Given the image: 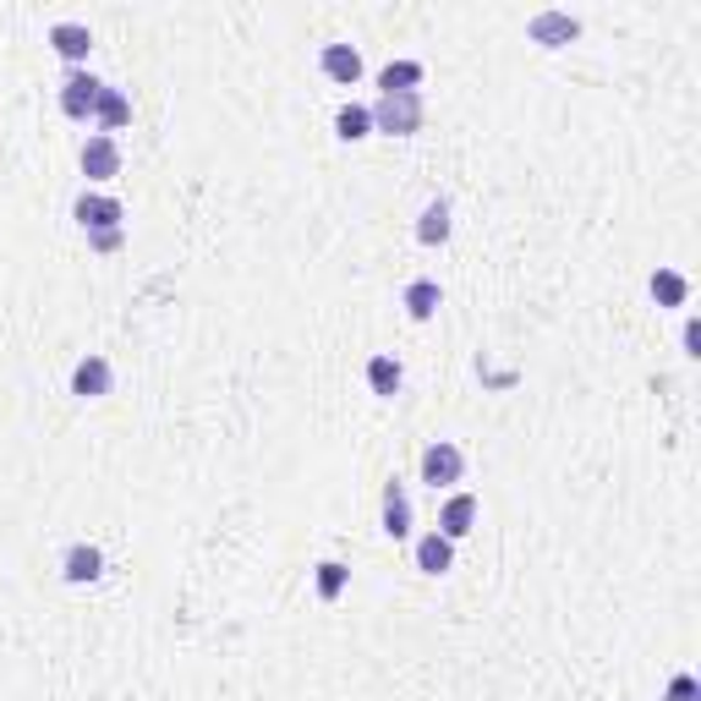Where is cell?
I'll list each match as a JSON object with an SVG mask.
<instances>
[{"mask_svg": "<svg viewBox=\"0 0 701 701\" xmlns=\"http://www.w3.org/2000/svg\"><path fill=\"white\" fill-rule=\"evenodd\" d=\"M367 110H373V132H389V137H411L428 121L423 93H378V104H367Z\"/></svg>", "mask_w": 701, "mask_h": 701, "instance_id": "cell-1", "label": "cell"}, {"mask_svg": "<svg viewBox=\"0 0 701 701\" xmlns=\"http://www.w3.org/2000/svg\"><path fill=\"white\" fill-rule=\"evenodd\" d=\"M416 472H423L428 488H455V483L466 477V450H461L455 439H434V445L423 450V466H416Z\"/></svg>", "mask_w": 701, "mask_h": 701, "instance_id": "cell-2", "label": "cell"}, {"mask_svg": "<svg viewBox=\"0 0 701 701\" xmlns=\"http://www.w3.org/2000/svg\"><path fill=\"white\" fill-rule=\"evenodd\" d=\"M72 220H77L88 236H99V230H126V203L110 198V192H77Z\"/></svg>", "mask_w": 701, "mask_h": 701, "instance_id": "cell-3", "label": "cell"}, {"mask_svg": "<svg viewBox=\"0 0 701 701\" xmlns=\"http://www.w3.org/2000/svg\"><path fill=\"white\" fill-rule=\"evenodd\" d=\"M99 77L93 72H83V66H72L66 77H61V115H72V121H88L93 115V104H99Z\"/></svg>", "mask_w": 701, "mask_h": 701, "instance_id": "cell-4", "label": "cell"}, {"mask_svg": "<svg viewBox=\"0 0 701 701\" xmlns=\"http://www.w3.org/2000/svg\"><path fill=\"white\" fill-rule=\"evenodd\" d=\"M77 165H83L88 181H115L121 176V143H115V137H104V132H93L88 143H83V154H77Z\"/></svg>", "mask_w": 701, "mask_h": 701, "instance_id": "cell-5", "label": "cell"}, {"mask_svg": "<svg viewBox=\"0 0 701 701\" xmlns=\"http://www.w3.org/2000/svg\"><path fill=\"white\" fill-rule=\"evenodd\" d=\"M110 389H115V367H110V356H99V351L77 356V367H72V395H83V400H104Z\"/></svg>", "mask_w": 701, "mask_h": 701, "instance_id": "cell-6", "label": "cell"}, {"mask_svg": "<svg viewBox=\"0 0 701 701\" xmlns=\"http://www.w3.org/2000/svg\"><path fill=\"white\" fill-rule=\"evenodd\" d=\"M526 34H531V45H542V50H559V45L581 39V17H571V12H537V17L526 23Z\"/></svg>", "mask_w": 701, "mask_h": 701, "instance_id": "cell-7", "label": "cell"}, {"mask_svg": "<svg viewBox=\"0 0 701 701\" xmlns=\"http://www.w3.org/2000/svg\"><path fill=\"white\" fill-rule=\"evenodd\" d=\"M477 515H483L477 493H450V499H445V510H439V526H434V531H445L450 542H461V537H472Z\"/></svg>", "mask_w": 701, "mask_h": 701, "instance_id": "cell-8", "label": "cell"}, {"mask_svg": "<svg viewBox=\"0 0 701 701\" xmlns=\"http://www.w3.org/2000/svg\"><path fill=\"white\" fill-rule=\"evenodd\" d=\"M411 559H416V571H423V576H445V571H455V542L445 531H423L416 548H411Z\"/></svg>", "mask_w": 701, "mask_h": 701, "instance_id": "cell-9", "label": "cell"}, {"mask_svg": "<svg viewBox=\"0 0 701 701\" xmlns=\"http://www.w3.org/2000/svg\"><path fill=\"white\" fill-rule=\"evenodd\" d=\"M61 576H66L72 587L99 581V576H104V548H99V542H72L66 559H61Z\"/></svg>", "mask_w": 701, "mask_h": 701, "instance_id": "cell-10", "label": "cell"}, {"mask_svg": "<svg viewBox=\"0 0 701 701\" xmlns=\"http://www.w3.org/2000/svg\"><path fill=\"white\" fill-rule=\"evenodd\" d=\"M50 50L61 55V61H72V66H83L88 61V50H93V34H88V23H55L50 28Z\"/></svg>", "mask_w": 701, "mask_h": 701, "instance_id": "cell-11", "label": "cell"}, {"mask_svg": "<svg viewBox=\"0 0 701 701\" xmlns=\"http://www.w3.org/2000/svg\"><path fill=\"white\" fill-rule=\"evenodd\" d=\"M318 72H324L329 83H346V88H351V83L362 77V55H356V45H340V39H335V45H324V50H318Z\"/></svg>", "mask_w": 701, "mask_h": 701, "instance_id": "cell-12", "label": "cell"}, {"mask_svg": "<svg viewBox=\"0 0 701 701\" xmlns=\"http://www.w3.org/2000/svg\"><path fill=\"white\" fill-rule=\"evenodd\" d=\"M400 308H405L416 324H428V318L445 308V286H439V279H411V286L400 291Z\"/></svg>", "mask_w": 701, "mask_h": 701, "instance_id": "cell-13", "label": "cell"}, {"mask_svg": "<svg viewBox=\"0 0 701 701\" xmlns=\"http://www.w3.org/2000/svg\"><path fill=\"white\" fill-rule=\"evenodd\" d=\"M647 291H652L658 308H685V302H690V279H685L679 268H652Z\"/></svg>", "mask_w": 701, "mask_h": 701, "instance_id": "cell-14", "label": "cell"}, {"mask_svg": "<svg viewBox=\"0 0 701 701\" xmlns=\"http://www.w3.org/2000/svg\"><path fill=\"white\" fill-rule=\"evenodd\" d=\"M93 121L104 126V137H110V132H121V126L132 121V99H126L115 83H104V88H99V104H93Z\"/></svg>", "mask_w": 701, "mask_h": 701, "instance_id": "cell-15", "label": "cell"}, {"mask_svg": "<svg viewBox=\"0 0 701 701\" xmlns=\"http://www.w3.org/2000/svg\"><path fill=\"white\" fill-rule=\"evenodd\" d=\"M400 384H405V367H400V362H395L389 351L367 356V389H373V395L395 400V395H400Z\"/></svg>", "mask_w": 701, "mask_h": 701, "instance_id": "cell-16", "label": "cell"}, {"mask_svg": "<svg viewBox=\"0 0 701 701\" xmlns=\"http://www.w3.org/2000/svg\"><path fill=\"white\" fill-rule=\"evenodd\" d=\"M384 531L400 542L411 537V499H405V483H384Z\"/></svg>", "mask_w": 701, "mask_h": 701, "instance_id": "cell-17", "label": "cell"}, {"mask_svg": "<svg viewBox=\"0 0 701 701\" xmlns=\"http://www.w3.org/2000/svg\"><path fill=\"white\" fill-rule=\"evenodd\" d=\"M450 230H455L450 203H445V198H434V203L423 209V220H416V241H423V247H445V241H450Z\"/></svg>", "mask_w": 701, "mask_h": 701, "instance_id": "cell-18", "label": "cell"}, {"mask_svg": "<svg viewBox=\"0 0 701 701\" xmlns=\"http://www.w3.org/2000/svg\"><path fill=\"white\" fill-rule=\"evenodd\" d=\"M428 72H423V61H389L384 72H378V88L384 93H416V83H423Z\"/></svg>", "mask_w": 701, "mask_h": 701, "instance_id": "cell-19", "label": "cell"}, {"mask_svg": "<svg viewBox=\"0 0 701 701\" xmlns=\"http://www.w3.org/2000/svg\"><path fill=\"white\" fill-rule=\"evenodd\" d=\"M335 132L346 137V143H362V137L373 132V110L367 104H340L335 110Z\"/></svg>", "mask_w": 701, "mask_h": 701, "instance_id": "cell-20", "label": "cell"}, {"mask_svg": "<svg viewBox=\"0 0 701 701\" xmlns=\"http://www.w3.org/2000/svg\"><path fill=\"white\" fill-rule=\"evenodd\" d=\"M346 581H351V571L340 565V559H324V565L313 571V592H318L324 603H335V598L346 592Z\"/></svg>", "mask_w": 701, "mask_h": 701, "instance_id": "cell-21", "label": "cell"}, {"mask_svg": "<svg viewBox=\"0 0 701 701\" xmlns=\"http://www.w3.org/2000/svg\"><path fill=\"white\" fill-rule=\"evenodd\" d=\"M663 701H701V685H696V674H674Z\"/></svg>", "mask_w": 701, "mask_h": 701, "instance_id": "cell-22", "label": "cell"}, {"mask_svg": "<svg viewBox=\"0 0 701 701\" xmlns=\"http://www.w3.org/2000/svg\"><path fill=\"white\" fill-rule=\"evenodd\" d=\"M88 247L93 252H121L126 247V230H99V236H88Z\"/></svg>", "mask_w": 701, "mask_h": 701, "instance_id": "cell-23", "label": "cell"}, {"mask_svg": "<svg viewBox=\"0 0 701 701\" xmlns=\"http://www.w3.org/2000/svg\"><path fill=\"white\" fill-rule=\"evenodd\" d=\"M685 356H701V324L696 318L685 324Z\"/></svg>", "mask_w": 701, "mask_h": 701, "instance_id": "cell-24", "label": "cell"}]
</instances>
